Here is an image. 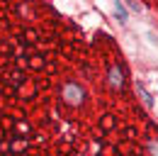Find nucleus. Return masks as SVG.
<instances>
[{"label":"nucleus","instance_id":"obj_5","mask_svg":"<svg viewBox=\"0 0 158 156\" xmlns=\"http://www.w3.org/2000/svg\"><path fill=\"white\" fill-rule=\"evenodd\" d=\"M114 15H117L119 17V22H124V20H127V7H124V5H114Z\"/></svg>","mask_w":158,"mask_h":156},{"label":"nucleus","instance_id":"obj_1","mask_svg":"<svg viewBox=\"0 0 158 156\" xmlns=\"http://www.w3.org/2000/svg\"><path fill=\"white\" fill-rule=\"evenodd\" d=\"M61 98H63L66 105L78 107V105H83V100H85V88L80 83H76V80H66L63 88H61Z\"/></svg>","mask_w":158,"mask_h":156},{"label":"nucleus","instance_id":"obj_3","mask_svg":"<svg viewBox=\"0 0 158 156\" xmlns=\"http://www.w3.org/2000/svg\"><path fill=\"white\" fill-rule=\"evenodd\" d=\"M136 93L141 95V100H143V105H146V107H151V105H153V98H151V93H148L143 85H139V83H136Z\"/></svg>","mask_w":158,"mask_h":156},{"label":"nucleus","instance_id":"obj_2","mask_svg":"<svg viewBox=\"0 0 158 156\" xmlns=\"http://www.w3.org/2000/svg\"><path fill=\"white\" fill-rule=\"evenodd\" d=\"M107 85H110L112 90H124L127 76H124V68H122L119 63H112V66L107 68Z\"/></svg>","mask_w":158,"mask_h":156},{"label":"nucleus","instance_id":"obj_4","mask_svg":"<svg viewBox=\"0 0 158 156\" xmlns=\"http://www.w3.org/2000/svg\"><path fill=\"white\" fill-rule=\"evenodd\" d=\"M146 151H148V156H158V139H148L146 141Z\"/></svg>","mask_w":158,"mask_h":156}]
</instances>
